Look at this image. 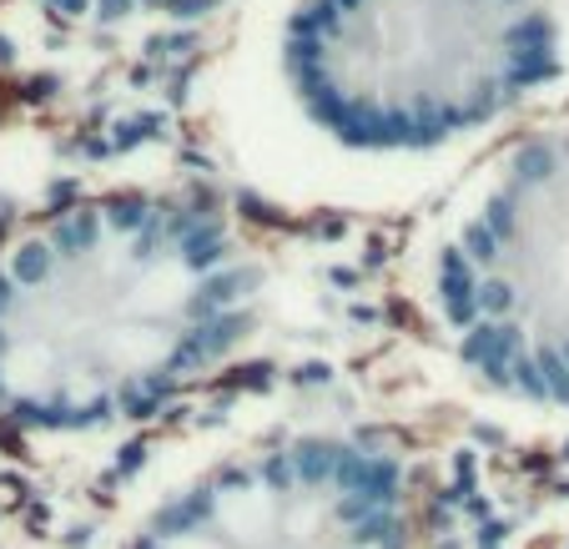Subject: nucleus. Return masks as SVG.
Returning <instances> with one entry per match:
<instances>
[{
	"mask_svg": "<svg viewBox=\"0 0 569 549\" xmlns=\"http://www.w3.org/2000/svg\"><path fill=\"white\" fill-rule=\"evenodd\" d=\"M268 272L187 187H97L0 242V423L97 439L167 409L258 333Z\"/></svg>",
	"mask_w": 569,
	"mask_h": 549,
	"instance_id": "nucleus-1",
	"label": "nucleus"
},
{
	"mask_svg": "<svg viewBox=\"0 0 569 549\" xmlns=\"http://www.w3.org/2000/svg\"><path fill=\"white\" fill-rule=\"evenodd\" d=\"M559 71V0H292L272 36L288 117L348 162H429Z\"/></svg>",
	"mask_w": 569,
	"mask_h": 549,
	"instance_id": "nucleus-2",
	"label": "nucleus"
},
{
	"mask_svg": "<svg viewBox=\"0 0 569 549\" xmlns=\"http://www.w3.org/2000/svg\"><path fill=\"white\" fill-rule=\"evenodd\" d=\"M419 292L473 388L515 409H569V121L519 137L463 187Z\"/></svg>",
	"mask_w": 569,
	"mask_h": 549,
	"instance_id": "nucleus-3",
	"label": "nucleus"
},
{
	"mask_svg": "<svg viewBox=\"0 0 569 549\" xmlns=\"http://www.w3.org/2000/svg\"><path fill=\"white\" fill-rule=\"evenodd\" d=\"M429 485L388 429L308 423L217 453L121 549H423Z\"/></svg>",
	"mask_w": 569,
	"mask_h": 549,
	"instance_id": "nucleus-4",
	"label": "nucleus"
},
{
	"mask_svg": "<svg viewBox=\"0 0 569 549\" xmlns=\"http://www.w3.org/2000/svg\"><path fill=\"white\" fill-rule=\"evenodd\" d=\"M36 11L61 31H81V36H127V31H147L172 16H187L207 0H31Z\"/></svg>",
	"mask_w": 569,
	"mask_h": 549,
	"instance_id": "nucleus-5",
	"label": "nucleus"
},
{
	"mask_svg": "<svg viewBox=\"0 0 569 549\" xmlns=\"http://www.w3.org/2000/svg\"><path fill=\"white\" fill-rule=\"evenodd\" d=\"M539 549H569V529H565V535H555L549 545H539Z\"/></svg>",
	"mask_w": 569,
	"mask_h": 549,
	"instance_id": "nucleus-6",
	"label": "nucleus"
}]
</instances>
